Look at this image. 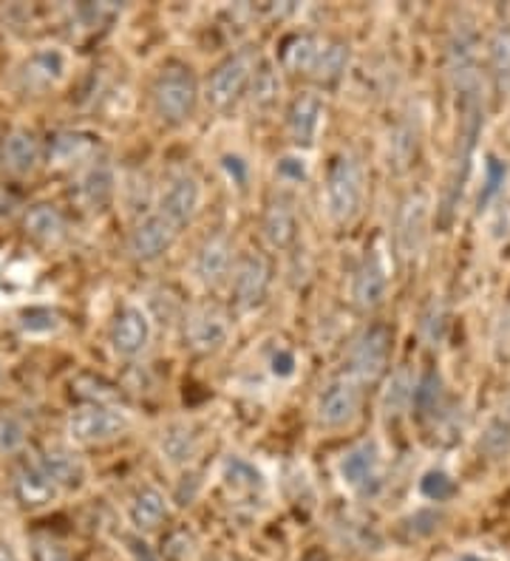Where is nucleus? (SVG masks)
I'll return each mask as SVG.
<instances>
[{"label":"nucleus","mask_w":510,"mask_h":561,"mask_svg":"<svg viewBox=\"0 0 510 561\" xmlns=\"http://www.w3.org/2000/svg\"><path fill=\"white\" fill-rule=\"evenodd\" d=\"M366 202V168L354 151H338L329 162L324 182V207L335 227H349L361 219Z\"/></svg>","instance_id":"f257e3e1"},{"label":"nucleus","mask_w":510,"mask_h":561,"mask_svg":"<svg viewBox=\"0 0 510 561\" xmlns=\"http://www.w3.org/2000/svg\"><path fill=\"white\" fill-rule=\"evenodd\" d=\"M202 100V85H199L196 71L188 62H165L159 75L154 77L150 85V105L159 123L165 125H184L193 119Z\"/></svg>","instance_id":"f03ea898"},{"label":"nucleus","mask_w":510,"mask_h":561,"mask_svg":"<svg viewBox=\"0 0 510 561\" xmlns=\"http://www.w3.org/2000/svg\"><path fill=\"white\" fill-rule=\"evenodd\" d=\"M483 91L476 94L460 96V128H456V145H454V159H451V173L449 185H445V202H442V213L445 221L451 219L454 207L460 205L465 185L471 176V162H474L476 139L483 134Z\"/></svg>","instance_id":"7ed1b4c3"},{"label":"nucleus","mask_w":510,"mask_h":561,"mask_svg":"<svg viewBox=\"0 0 510 561\" xmlns=\"http://www.w3.org/2000/svg\"><path fill=\"white\" fill-rule=\"evenodd\" d=\"M259 66L261 57L256 48H241L236 55L225 57V60L218 62L216 69L211 71L207 82H204V103L211 105L213 111H218V114L230 111L233 105H238L247 96Z\"/></svg>","instance_id":"20e7f679"},{"label":"nucleus","mask_w":510,"mask_h":561,"mask_svg":"<svg viewBox=\"0 0 510 561\" xmlns=\"http://www.w3.org/2000/svg\"><path fill=\"white\" fill-rule=\"evenodd\" d=\"M134 428L131 411L120 403H82L66 420V434L75 445H109Z\"/></svg>","instance_id":"39448f33"},{"label":"nucleus","mask_w":510,"mask_h":561,"mask_svg":"<svg viewBox=\"0 0 510 561\" xmlns=\"http://www.w3.org/2000/svg\"><path fill=\"white\" fill-rule=\"evenodd\" d=\"M395 350V332L386 323H369L352 337L347 352V375L354 377L358 383H374L381 380L392 360Z\"/></svg>","instance_id":"423d86ee"},{"label":"nucleus","mask_w":510,"mask_h":561,"mask_svg":"<svg viewBox=\"0 0 510 561\" xmlns=\"http://www.w3.org/2000/svg\"><path fill=\"white\" fill-rule=\"evenodd\" d=\"M445 71H449L456 100L483 91V80H479V32L471 21H460L451 28L449 43H445Z\"/></svg>","instance_id":"0eeeda50"},{"label":"nucleus","mask_w":510,"mask_h":561,"mask_svg":"<svg viewBox=\"0 0 510 561\" xmlns=\"http://www.w3.org/2000/svg\"><path fill=\"white\" fill-rule=\"evenodd\" d=\"M363 383H358L347 371L332 377L315 398V423L324 432H343L361 417Z\"/></svg>","instance_id":"6e6552de"},{"label":"nucleus","mask_w":510,"mask_h":561,"mask_svg":"<svg viewBox=\"0 0 510 561\" xmlns=\"http://www.w3.org/2000/svg\"><path fill=\"white\" fill-rule=\"evenodd\" d=\"M340 485L349 493L361 496V500H372L383 488V451L374 439H363L354 443L352 448L340 454L338 466H335Z\"/></svg>","instance_id":"1a4fd4ad"},{"label":"nucleus","mask_w":510,"mask_h":561,"mask_svg":"<svg viewBox=\"0 0 510 561\" xmlns=\"http://www.w3.org/2000/svg\"><path fill=\"white\" fill-rule=\"evenodd\" d=\"M431 202L422 191L406 193L395 213V253L403 264H415L429 239Z\"/></svg>","instance_id":"9d476101"},{"label":"nucleus","mask_w":510,"mask_h":561,"mask_svg":"<svg viewBox=\"0 0 510 561\" xmlns=\"http://www.w3.org/2000/svg\"><path fill=\"white\" fill-rule=\"evenodd\" d=\"M71 71V57L60 46H41L26 55L14 71V82L23 94L41 96L48 91L60 89Z\"/></svg>","instance_id":"9b49d317"},{"label":"nucleus","mask_w":510,"mask_h":561,"mask_svg":"<svg viewBox=\"0 0 510 561\" xmlns=\"http://www.w3.org/2000/svg\"><path fill=\"white\" fill-rule=\"evenodd\" d=\"M154 343V318L143 304H125L116 309L109 327V346L116 360H139Z\"/></svg>","instance_id":"f8f14e48"},{"label":"nucleus","mask_w":510,"mask_h":561,"mask_svg":"<svg viewBox=\"0 0 510 561\" xmlns=\"http://www.w3.org/2000/svg\"><path fill=\"white\" fill-rule=\"evenodd\" d=\"M202 179L193 171H188V168H179V171H173L165 179L162 191L157 196V213L177 230H182V227H188L196 219L199 210H202Z\"/></svg>","instance_id":"ddd939ff"},{"label":"nucleus","mask_w":510,"mask_h":561,"mask_svg":"<svg viewBox=\"0 0 510 561\" xmlns=\"http://www.w3.org/2000/svg\"><path fill=\"white\" fill-rule=\"evenodd\" d=\"M233 337V323L222 307L202 304L184 318V343L199 357H213L227 350Z\"/></svg>","instance_id":"4468645a"},{"label":"nucleus","mask_w":510,"mask_h":561,"mask_svg":"<svg viewBox=\"0 0 510 561\" xmlns=\"http://www.w3.org/2000/svg\"><path fill=\"white\" fill-rule=\"evenodd\" d=\"M270 284H272V267L270 259L264 253H250L238 255L236 267H233L230 275V301L238 312H252V309H259L261 304L267 301V295H270Z\"/></svg>","instance_id":"2eb2a0df"},{"label":"nucleus","mask_w":510,"mask_h":561,"mask_svg":"<svg viewBox=\"0 0 510 561\" xmlns=\"http://www.w3.org/2000/svg\"><path fill=\"white\" fill-rule=\"evenodd\" d=\"M179 230L162 219L157 210L145 213L131 225L128 236H125V253L136 261V264H154L170 253V247L177 241Z\"/></svg>","instance_id":"dca6fc26"},{"label":"nucleus","mask_w":510,"mask_h":561,"mask_svg":"<svg viewBox=\"0 0 510 561\" xmlns=\"http://www.w3.org/2000/svg\"><path fill=\"white\" fill-rule=\"evenodd\" d=\"M120 193V173L109 157H94L82 164L75 182L77 205L89 213H102Z\"/></svg>","instance_id":"f3484780"},{"label":"nucleus","mask_w":510,"mask_h":561,"mask_svg":"<svg viewBox=\"0 0 510 561\" xmlns=\"http://www.w3.org/2000/svg\"><path fill=\"white\" fill-rule=\"evenodd\" d=\"M236 247L227 233H213L196 247L193 255V278L204 289H222L230 284L233 267H236Z\"/></svg>","instance_id":"a211bd4d"},{"label":"nucleus","mask_w":510,"mask_h":561,"mask_svg":"<svg viewBox=\"0 0 510 561\" xmlns=\"http://www.w3.org/2000/svg\"><path fill=\"white\" fill-rule=\"evenodd\" d=\"M324 117H327L324 96L313 89L298 91L293 96V103L286 105V137H290V142L298 151L313 148L320 137V128H324Z\"/></svg>","instance_id":"6ab92c4d"},{"label":"nucleus","mask_w":510,"mask_h":561,"mask_svg":"<svg viewBox=\"0 0 510 561\" xmlns=\"http://www.w3.org/2000/svg\"><path fill=\"white\" fill-rule=\"evenodd\" d=\"M388 270L381 250H369L354 267L352 275V304L361 312H377L386 304Z\"/></svg>","instance_id":"aec40b11"},{"label":"nucleus","mask_w":510,"mask_h":561,"mask_svg":"<svg viewBox=\"0 0 510 561\" xmlns=\"http://www.w3.org/2000/svg\"><path fill=\"white\" fill-rule=\"evenodd\" d=\"M12 491L14 500L21 502V507H26V511H46V507H52L63 496V488L48 477V471L37 459L23 462L14 471Z\"/></svg>","instance_id":"412c9836"},{"label":"nucleus","mask_w":510,"mask_h":561,"mask_svg":"<svg viewBox=\"0 0 510 561\" xmlns=\"http://www.w3.org/2000/svg\"><path fill=\"white\" fill-rule=\"evenodd\" d=\"M43 162V139L29 128H12L0 142V171L14 179L32 176Z\"/></svg>","instance_id":"4be33fe9"},{"label":"nucleus","mask_w":510,"mask_h":561,"mask_svg":"<svg viewBox=\"0 0 510 561\" xmlns=\"http://www.w3.org/2000/svg\"><path fill=\"white\" fill-rule=\"evenodd\" d=\"M159 459L165 466L173 468V471H184L196 462V457L202 454V434L193 423L188 420H177V423H168L159 432L157 439Z\"/></svg>","instance_id":"5701e85b"},{"label":"nucleus","mask_w":510,"mask_h":561,"mask_svg":"<svg viewBox=\"0 0 510 561\" xmlns=\"http://www.w3.org/2000/svg\"><path fill=\"white\" fill-rule=\"evenodd\" d=\"M261 239L270 250L284 253L298 241V210L293 199L286 196H272L261 213Z\"/></svg>","instance_id":"b1692460"},{"label":"nucleus","mask_w":510,"mask_h":561,"mask_svg":"<svg viewBox=\"0 0 510 561\" xmlns=\"http://www.w3.org/2000/svg\"><path fill=\"white\" fill-rule=\"evenodd\" d=\"M170 519V496L157 485L136 488L128 500V522L139 536L157 534Z\"/></svg>","instance_id":"393cba45"},{"label":"nucleus","mask_w":510,"mask_h":561,"mask_svg":"<svg viewBox=\"0 0 510 561\" xmlns=\"http://www.w3.org/2000/svg\"><path fill=\"white\" fill-rule=\"evenodd\" d=\"M37 462L48 471V477L66 491H80L89 480V466H86V459L75 451V448H68V445H46L41 454H37Z\"/></svg>","instance_id":"a878e982"},{"label":"nucleus","mask_w":510,"mask_h":561,"mask_svg":"<svg viewBox=\"0 0 510 561\" xmlns=\"http://www.w3.org/2000/svg\"><path fill=\"white\" fill-rule=\"evenodd\" d=\"M420 137L422 125L417 114H403V117L392 125L386 142V159L392 171L406 173L408 168L415 164L417 153H420Z\"/></svg>","instance_id":"bb28decb"},{"label":"nucleus","mask_w":510,"mask_h":561,"mask_svg":"<svg viewBox=\"0 0 510 561\" xmlns=\"http://www.w3.org/2000/svg\"><path fill=\"white\" fill-rule=\"evenodd\" d=\"M97 157V139L86 130H60L48 142V164L52 168H82Z\"/></svg>","instance_id":"cd10ccee"},{"label":"nucleus","mask_w":510,"mask_h":561,"mask_svg":"<svg viewBox=\"0 0 510 561\" xmlns=\"http://www.w3.org/2000/svg\"><path fill=\"white\" fill-rule=\"evenodd\" d=\"M222 485L230 496H261L267 491V477L247 457L230 454L222 462Z\"/></svg>","instance_id":"c85d7f7f"},{"label":"nucleus","mask_w":510,"mask_h":561,"mask_svg":"<svg viewBox=\"0 0 510 561\" xmlns=\"http://www.w3.org/2000/svg\"><path fill=\"white\" fill-rule=\"evenodd\" d=\"M449 409V394H445V383L437 369H429L426 375L417 377L415 398H411V411L420 423H437Z\"/></svg>","instance_id":"c756f323"},{"label":"nucleus","mask_w":510,"mask_h":561,"mask_svg":"<svg viewBox=\"0 0 510 561\" xmlns=\"http://www.w3.org/2000/svg\"><path fill=\"white\" fill-rule=\"evenodd\" d=\"M23 227H26V233L32 236L37 244H46V247L60 244L68 233L66 216H63L55 205H48V202L29 207L26 216H23Z\"/></svg>","instance_id":"7c9ffc66"},{"label":"nucleus","mask_w":510,"mask_h":561,"mask_svg":"<svg viewBox=\"0 0 510 561\" xmlns=\"http://www.w3.org/2000/svg\"><path fill=\"white\" fill-rule=\"evenodd\" d=\"M349 66H352V48H349L347 41L332 37V41H324V48H320L318 62H315L309 80H315L324 89L327 85H338L347 77Z\"/></svg>","instance_id":"2f4dec72"},{"label":"nucleus","mask_w":510,"mask_h":561,"mask_svg":"<svg viewBox=\"0 0 510 561\" xmlns=\"http://www.w3.org/2000/svg\"><path fill=\"white\" fill-rule=\"evenodd\" d=\"M320 48H324V41L318 35H309V32L293 35L281 48V69L295 77H309L318 62Z\"/></svg>","instance_id":"473e14b6"},{"label":"nucleus","mask_w":510,"mask_h":561,"mask_svg":"<svg viewBox=\"0 0 510 561\" xmlns=\"http://www.w3.org/2000/svg\"><path fill=\"white\" fill-rule=\"evenodd\" d=\"M417 377L403 366L395 375L386 380V389L381 394V411L386 420L403 417L406 411H411V398H415Z\"/></svg>","instance_id":"72a5a7b5"},{"label":"nucleus","mask_w":510,"mask_h":561,"mask_svg":"<svg viewBox=\"0 0 510 561\" xmlns=\"http://www.w3.org/2000/svg\"><path fill=\"white\" fill-rule=\"evenodd\" d=\"M488 75L499 96L510 91V26H499L488 37Z\"/></svg>","instance_id":"f704fd0d"},{"label":"nucleus","mask_w":510,"mask_h":561,"mask_svg":"<svg viewBox=\"0 0 510 561\" xmlns=\"http://www.w3.org/2000/svg\"><path fill=\"white\" fill-rule=\"evenodd\" d=\"M32 425L21 411L3 409L0 411V457H14L21 454L29 443Z\"/></svg>","instance_id":"c9c22d12"},{"label":"nucleus","mask_w":510,"mask_h":561,"mask_svg":"<svg viewBox=\"0 0 510 561\" xmlns=\"http://www.w3.org/2000/svg\"><path fill=\"white\" fill-rule=\"evenodd\" d=\"M247 96H250L256 108H264V111L279 103L281 75H279V69L272 66V62L261 60L259 71H256V77H252V82H250V91H247Z\"/></svg>","instance_id":"e433bc0d"},{"label":"nucleus","mask_w":510,"mask_h":561,"mask_svg":"<svg viewBox=\"0 0 510 561\" xmlns=\"http://www.w3.org/2000/svg\"><path fill=\"white\" fill-rule=\"evenodd\" d=\"M420 335L429 343L431 350L442 346L445 335H449V307L440 298H431L429 307L422 309L420 316Z\"/></svg>","instance_id":"4c0bfd02"},{"label":"nucleus","mask_w":510,"mask_h":561,"mask_svg":"<svg viewBox=\"0 0 510 561\" xmlns=\"http://www.w3.org/2000/svg\"><path fill=\"white\" fill-rule=\"evenodd\" d=\"M479 451H485L488 457L499 459L510 454V414H499L488 423V428L479 437Z\"/></svg>","instance_id":"58836bf2"},{"label":"nucleus","mask_w":510,"mask_h":561,"mask_svg":"<svg viewBox=\"0 0 510 561\" xmlns=\"http://www.w3.org/2000/svg\"><path fill=\"white\" fill-rule=\"evenodd\" d=\"M505 182H508V164L499 157L485 159V179H483V191H479V202L476 207L479 210H488L490 202L499 199V193L505 191Z\"/></svg>","instance_id":"ea45409f"},{"label":"nucleus","mask_w":510,"mask_h":561,"mask_svg":"<svg viewBox=\"0 0 510 561\" xmlns=\"http://www.w3.org/2000/svg\"><path fill=\"white\" fill-rule=\"evenodd\" d=\"M420 493L429 502H449L456 493V482L451 480V473L434 468L420 480Z\"/></svg>","instance_id":"a19ab883"},{"label":"nucleus","mask_w":510,"mask_h":561,"mask_svg":"<svg viewBox=\"0 0 510 561\" xmlns=\"http://www.w3.org/2000/svg\"><path fill=\"white\" fill-rule=\"evenodd\" d=\"M60 327V316L46 307H32L21 316V329L26 335H48Z\"/></svg>","instance_id":"79ce46f5"},{"label":"nucleus","mask_w":510,"mask_h":561,"mask_svg":"<svg viewBox=\"0 0 510 561\" xmlns=\"http://www.w3.org/2000/svg\"><path fill=\"white\" fill-rule=\"evenodd\" d=\"M275 176L284 185H301L309 176V162H306L304 153H290V157H281L279 164H275Z\"/></svg>","instance_id":"37998d69"},{"label":"nucleus","mask_w":510,"mask_h":561,"mask_svg":"<svg viewBox=\"0 0 510 561\" xmlns=\"http://www.w3.org/2000/svg\"><path fill=\"white\" fill-rule=\"evenodd\" d=\"M340 527H343V541H349L352 548H361V550L381 548V536H377V530L369 527L366 522L347 519Z\"/></svg>","instance_id":"c03bdc74"},{"label":"nucleus","mask_w":510,"mask_h":561,"mask_svg":"<svg viewBox=\"0 0 510 561\" xmlns=\"http://www.w3.org/2000/svg\"><path fill=\"white\" fill-rule=\"evenodd\" d=\"M267 366H270V375L275 380H293L295 371H298V355L290 346H275Z\"/></svg>","instance_id":"a18cd8bd"},{"label":"nucleus","mask_w":510,"mask_h":561,"mask_svg":"<svg viewBox=\"0 0 510 561\" xmlns=\"http://www.w3.org/2000/svg\"><path fill=\"white\" fill-rule=\"evenodd\" d=\"M32 561H75V556L68 553V548L63 541L52 539V536H34Z\"/></svg>","instance_id":"49530a36"},{"label":"nucleus","mask_w":510,"mask_h":561,"mask_svg":"<svg viewBox=\"0 0 510 561\" xmlns=\"http://www.w3.org/2000/svg\"><path fill=\"white\" fill-rule=\"evenodd\" d=\"M196 550V541L188 530H177V534H170L162 545V559L165 561H188Z\"/></svg>","instance_id":"de8ad7c7"},{"label":"nucleus","mask_w":510,"mask_h":561,"mask_svg":"<svg viewBox=\"0 0 510 561\" xmlns=\"http://www.w3.org/2000/svg\"><path fill=\"white\" fill-rule=\"evenodd\" d=\"M222 168H225L227 179H230L233 185L245 191L247 182H250V164L241 157H236V153H227V157H222Z\"/></svg>","instance_id":"09e8293b"},{"label":"nucleus","mask_w":510,"mask_h":561,"mask_svg":"<svg viewBox=\"0 0 510 561\" xmlns=\"http://www.w3.org/2000/svg\"><path fill=\"white\" fill-rule=\"evenodd\" d=\"M131 548H134L136 561H154V556H150V550L145 548V545H143V541H139V539L131 541Z\"/></svg>","instance_id":"8fccbe9b"},{"label":"nucleus","mask_w":510,"mask_h":561,"mask_svg":"<svg viewBox=\"0 0 510 561\" xmlns=\"http://www.w3.org/2000/svg\"><path fill=\"white\" fill-rule=\"evenodd\" d=\"M451 561H490V559H485V556H479V553H460V556H454Z\"/></svg>","instance_id":"3c124183"},{"label":"nucleus","mask_w":510,"mask_h":561,"mask_svg":"<svg viewBox=\"0 0 510 561\" xmlns=\"http://www.w3.org/2000/svg\"><path fill=\"white\" fill-rule=\"evenodd\" d=\"M0 561H18V559H14L12 550L7 548V545H0Z\"/></svg>","instance_id":"603ef678"},{"label":"nucleus","mask_w":510,"mask_h":561,"mask_svg":"<svg viewBox=\"0 0 510 561\" xmlns=\"http://www.w3.org/2000/svg\"><path fill=\"white\" fill-rule=\"evenodd\" d=\"M0 380H3V366H0Z\"/></svg>","instance_id":"864d4df0"}]
</instances>
